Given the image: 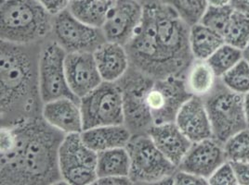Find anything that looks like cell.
Segmentation results:
<instances>
[{
	"label": "cell",
	"mask_w": 249,
	"mask_h": 185,
	"mask_svg": "<svg viewBox=\"0 0 249 185\" xmlns=\"http://www.w3.org/2000/svg\"><path fill=\"white\" fill-rule=\"evenodd\" d=\"M155 79L139 72L132 66L118 81L124 105V125L132 134H147L154 125L147 96Z\"/></svg>",
	"instance_id": "7"
},
{
	"label": "cell",
	"mask_w": 249,
	"mask_h": 185,
	"mask_svg": "<svg viewBox=\"0 0 249 185\" xmlns=\"http://www.w3.org/2000/svg\"><path fill=\"white\" fill-rule=\"evenodd\" d=\"M208 3L212 6H225L230 5V0H208Z\"/></svg>",
	"instance_id": "38"
},
{
	"label": "cell",
	"mask_w": 249,
	"mask_h": 185,
	"mask_svg": "<svg viewBox=\"0 0 249 185\" xmlns=\"http://www.w3.org/2000/svg\"><path fill=\"white\" fill-rule=\"evenodd\" d=\"M244 107H245V112L247 117V122L249 127V92L244 95Z\"/></svg>",
	"instance_id": "37"
},
{
	"label": "cell",
	"mask_w": 249,
	"mask_h": 185,
	"mask_svg": "<svg viewBox=\"0 0 249 185\" xmlns=\"http://www.w3.org/2000/svg\"><path fill=\"white\" fill-rule=\"evenodd\" d=\"M226 161L224 145L211 137L193 143L178 169L208 180Z\"/></svg>",
	"instance_id": "15"
},
{
	"label": "cell",
	"mask_w": 249,
	"mask_h": 185,
	"mask_svg": "<svg viewBox=\"0 0 249 185\" xmlns=\"http://www.w3.org/2000/svg\"><path fill=\"white\" fill-rule=\"evenodd\" d=\"M147 134L156 147L177 167H178L193 144L182 134L176 123L154 124Z\"/></svg>",
	"instance_id": "18"
},
{
	"label": "cell",
	"mask_w": 249,
	"mask_h": 185,
	"mask_svg": "<svg viewBox=\"0 0 249 185\" xmlns=\"http://www.w3.org/2000/svg\"><path fill=\"white\" fill-rule=\"evenodd\" d=\"M38 44L1 41V126L42 116Z\"/></svg>",
	"instance_id": "2"
},
{
	"label": "cell",
	"mask_w": 249,
	"mask_h": 185,
	"mask_svg": "<svg viewBox=\"0 0 249 185\" xmlns=\"http://www.w3.org/2000/svg\"><path fill=\"white\" fill-rule=\"evenodd\" d=\"M52 35L67 53L92 52L106 41L103 30L87 25L67 10L53 17Z\"/></svg>",
	"instance_id": "12"
},
{
	"label": "cell",
	"mask_w": 249,
	"mask_h": 185,
	"mask_svg": "<svg viewBox=\"0 0 249 185\" xmlns=\"http://www.w3.org/2000/svg\"><path fill=\"white\" fill-rule=\"evenodd\" d=\"M175 123L192 143L213 137L210 120L202 97L193 95L188 99L178 112Z\"/></svg>",
	"instance_id": "16"
},
{
	"label": "cell",
	"mask_w": 249,
	"mask_h": 185,
	"mask_svg": "<svg viewBox=\"0 0 249 185\" xmlns=\"http://www.w3.org/2000/svg\"><path fill=\"white\" fill-rule=\"evenodd\" d=\"M218 80L207 61L195 60L185 74V82L189 92L202 98L211 92Z\"/></svg>",
	"instance_id": "23"
},
{
	"label": "cell",
	"mask_w": 249,
	"mask_h": 185,
	"mask_svg": "<svg viewBox=\"0 0 249 185\" xmlns=\"http://www.w3.org/2000/svg\"><path fill=\"white\" fill-rule=\"evenodd\" d=\"M94 185H133L132 181L130 180L129 177L125 176H110V177H104V178H99L96 180Z\"/></svg>",
	"instance_id": "35"
},
{
	"label": "cell",
	"mask_w": 249,
	"mask_h": 185,
	"mask_svg": "<svg viewBox=\"0 0 249 185\" xmlns=\"http://www.w3.org/2000/svg\"><path fill=\"white\" fill-rule=\"evenodd\" d=\"M125 148L130 157L129 178L133 185H172L178 167L156 147L148 134H132Z\"/></svg>",
	"instance_id": "5"
},
{
	"label": "cell",
	"mask_w": 249,
	"mask_h": 185,
	"mask_svg": "<svg viewBox=\"0 0 249 185\" xmlns=\"http://www.w3.org/2000/svg\"><path fill=\"white\" fill-rule=\"evenodd\" d=\"M98 153L84 143L80 134H66L59 149L62 180L72 185H94Z\"/></svg>",
	"instance_id": "9"
},
{
	"label": "cell",
	"mask_w": 249,
	"mask_h": 185,
	"mask_svg": "<svg viewBox=\"0 0 249 185\" xmlns=\"http://www.w3.org/2000/svg\"><path fill=\"white\" fill-rule=\"evenodd\" d=\"M221 82L232 92L245 95L249 92V64L245 59L240 62L221 78Z\"/></svg>",
	"instance_id": "28"
},
{
	"label": "cell",
	"mask_w": 249,
	"mask_h": 185,
	"mask_svg": "<svg viewBox=\"0 0 249 185\" xmlns=\"http://www.w3.org/2000/svg\"><path fill=\"white\" fill-rule=\"evenodd\" d=\"M213 137L224 144L229 138L249 128L244 95L232 92L218 79L214 89L203 97Z\"/></svg>",
	"instance_id": "6"
},
{
	"label": "cell",
	"mask_w": 249,
	"mask_h": 185,
	"mask_svg": "<svg viewBox=\"0 0 249 185\" xmlns=\"http://www.w3.org/2000/svg\"><path fill=\"white\" fill-rule=\"evenodd\" d=\"M192 96L187 88L185 76L155 80L147 96L154 124L175 123L180 108Z\"/></svg>",
	"instance_id": "11"
},
{
	"label": "cell",
	"mask_w": 249,
	"mask_h": 185,
	"mask_svg": "<svg viewBox=\"0 0 249 185\" xmlns=\"http://www.w3.org/2000/svg\"><path fill=\"white\" fill-rule=\"evenodd\" d=\"M98 70L104 82H118L130 67L125 46L105 41L93 52Z\"/></svg>",
	"instance_id": "19"
},
{
	"label": "cell",
	"mask_w": 249,
	"mask_h": 185,
	"mask_svg": "<svg viewBox=\"0 0 249 185\" xmlns=\"http://www.w3.org/2000/svg\"><path fill=\"white\" fill-rule=\"evenodd\" d=\"M191 27L199 23L208 7V0H162Z\"/></svg>",
	"instance_id": "27"
},
{
	"label": "cell",
	"mask_w": 249,
	"mask_h": 185,
	"mask_svg": "<svg viewBox=\"0 0 249 185\" xmlns=\"http://www.w3.org/2000/svg\"><path fill=\"white\" fill-rule=\"evenodd\" d=\"M156 44L175 76H185L195 58L190 47V26L162 0H145Z\"/></svg>",
	"instance_id": "3"
},
{
	"label": "cell",
	"mask_w": 249,
	"mask_h": 185,
	"mask_svg": "<svg viewBox=\"0 0 249 185\" xmlns=\"http://www.w3.org/2000/svg\"><path fill=\"white\" fill-rule=\"evenodd\" d=\"M84 130L124 124L122 90L117 82H103L80 99Z\"/></svg>",
	"instance_id": "8"
},
{
	"label": "cell",
	"mask_w": 249,
	"mask_h": 185,
	"mask_svg": "<svg viewBox=\"0 0 249 185\" xmlns=\"http://www.w3.org/2000/svg\"><path fill=\"white\" fill-rule=\"evenodd\" d=\"M143 17V4L139 0H114L102 28L106 41L125 46L133 38Z\"/></svg>",
	"instance_id": "13"
},
{
	"label": "cell",
	"mask_w": 249,
	"mask_h": 185,
	"mask_svg": "<svg viewBox=\"0 0 249 185\" xmlns=\"http://www.w3.org/2000/svg\"><path fill=\"white\" fill-rule=\"evenodd\" d=\"M96 171L98 179L110 176L129 177L130 157L126 148L118 147L99 152Z\"/></svg>",
	"instance_id": "24"
},
{
	"label": "cell",
	"mask_w": 249,
	"mask_h": 185,
	"mask_svg": "<svg viewBox=\"0 0 249 185\" xmlns=\"http://www.w3.org/2000/svg\"><path fill=\"white\" fill-rule=\"evenodd\" d=\"M53 17L38 0H2L1 41L20 45L43 41L52 32Z\"/></svg>",
	"instance_id": "4"
},
{
	"label": "cell",
	"mask_w": 249,
	"mask_h": 185,
	"mask_svg": "<svg viewBox=\"0 0 249 185\" xmlns=\"http://www.w3.org/2000/svg\"><path fill=\"white\" fill-rule=\"evenodd\" d=\"M65 135L42 116L13 126H1V185L62 183L59 149Z\"/></svg>",
	"instance_id": "1"
},
{
	"label": "cell",
	"mask_w": 249,
	"mask_h": 185,
	"mask_svg": "<svg viewBox=\"0 0 249 185\" xmlns=\"http://www.w3.org/2000/svg\"><path fill=\"white\" fill-rule=\"evenodd\" d=\"M66 54L55 40L42 46L38 74L43 104L63 97L80 100L72 92L67 82L64 65Z\"/></svg>",
	"instance_id": "10"
},
{
	"label": "cell",
	"mask_w": 249,
	"mask_h": 185,
	"mask_svg": "<svg viewBox=\"0 0 249 185\" xmlns=\"http://www.w3.org/2000/svg\"><path fill=\"white\" fill-rule=\"evenodd\" d=\"M243 59L242 49L224 43L207 62L219 79Z\"/></svg>",
	"instance_id": "26"
},
{
	"label": "cell",
	"mask_w": 249,
	"mask_h": 185,
	"mask_svg": "<svg viewBox=\"0 0 249 185\" xmlns=\"http://www.w3.org/2000/svg\"><path fill=\"white\" fill-rule=\"evenodd\" d=\"M42 117L63 134H81L84 131L80 100L63 97L47 102L43 105Z\"/></svg>",
	"instance_id": "17"
},
{
	"label": "cell",
	"mask_w": 249,
	"mask_h": 185,
	"mask_svg": "<svg viewBox=\"0 0 249 185\" xmlns=\"http://www.w3.org/2000/svg\"><path fill=\"white\" fill-rule=\"evenodd\" d=\"M230 5L234 11L249 15V0H230Z\"/></svg>",
	"instance_id": "36"
},
{
	"label": "cell",
	"mask_w": 249,
	"mask_h": 185,
	"mask_svg": "<svg viewBox=\"0 0 249 185\" xmlns=\"http://www.w3.org/2000/svg\"><path fill=\"white\" fill-rule=\"evenodd\" d=\"M232 12L233 9L231 7V5H208V9L200 22L223 35V32L228 25Z\"/></svg>",
	"instance_id": "30"
},
{
	"label": "cell",
	"mask_w": 249,
	"mask_h": 185,
	"mask_svg": "<svg viewBox=\"0 0 249 185\" xmlns=\"http://www.w3.org/2000/svg\"><path fill=\"white\" fill-rule=\"evenodd\" d=\"M84 143L99 153L118 147H126L132 133L124 125H107L84 130L81 133Z\"/></svg>",
	"instance_id": "20"
},
{
	"label": "cell",
	"mask_w": 249,
	"mask_h": 185,
	"mask_svg": "<svg viewBox=\"0 0 249 185\" xmlns=\"http://www.w3.org/2000/svg\"><path fill=\"white\" fill-rule=\"evenodd\" d=\"M42 6L49 11L52 16L68 9L72 0H38Z\"/></svg>",
	"instance_id": "33"
},
{
	"label": "cell",
	"mask_w": 249,
	"mask_h": 185,
	"mask_svg": "<svg viewBox=\"0 0 249 185\" xmlns=\"http://www.w3.org/2000/svg\"><path fill=\"white\" fill-rule=\"evenodd\" d=\"M114 0H72L68 11L85 24L102 29Z\"/></svg>",
	"instance_id": "22"
},
{
	"label": "cell",
	"mask_w": 249,
	"mask_h": 185,
	"mask_svg": "<svg viewBox=\"0 0 249 185\" xmlns=\"http://www.w3.org/2000/svg\"><path fill=\"white\" fill-rule=\"evenodd\" d=\"M223 145L229 162H249V127L232 135Z\"/></svg>",
	"instance_id": "29"
},
{
	"label": "cell",
	"mask_w": 249,
	"mask_h": 185,
	"mask_svg": "<svg viewBox=\"0 0 249 185\" xmlns=\"http://www.w3.org/2000/svg\"><path fill=\"white\" fill-rule=\"evenodd\" d=\"M64 65L68 85L79 99L104 82L92 52L67 53Z\"/></svg>",
	"instance_id": "14"
},
{
	"label": "cell",
	"mask_w": 249,
	"mask_h": 185,
	"mask_svg": "<svg viewBox=\"0 0 249 185\" xmlns=\"http://www.w3.org/2000/svg\"><path fill=\"white\" fill-rule=\"evenodd\" d=\"M223 37L225 43L244 50L249 44V15L233 10Z\"/></svg>",
	"instance_id": "25"
},
{
	"label": "cell",
	"mask_w": 249,
	"mask_h": 185,
	"mask_svg": "<svg viewBox=\"0 0 249 185\" xmlns=\"http://www.w3.org/2000/svg\"><path fill=\"white\" fill-rule=\"evenodd\" d=\"M236 176L238 185H249V162H230Z\"/></svg>",
	"instance_id": "34"
},
{
	"label": "cell",
	"mask_w": 249,
	"mask_h": 185,
	"mask_svg": "<svg viewBox=\"0 0 249 185\" xmlns=\"http://www.w3.org/2000/svg\"><path fill=\"white\" fill-rule=\"evenodd\" d=\"M139 1H142V0H139Z\"/></svg>",
	"instance_id": "40"
},
{
	"label": "cell",
	"mask_w": 249,
	"mask_h": 185,
	"mask_svg": "<svg viewBox=\"0 0 249 185\" xmlns=\"http://www.w3.org/2000/svg\"><path fill=\"white\" fill-rule=\"evenodd\" d=\"M172 185H206L208 184V180L200 177L198 175L193 174L187 171H183L178 169L175 174L172 176Z\"/></svg>",
	"instance_id": "32"
},
{
	"label": "cell",
	"mask_w": 249,
	"mask_h": 185,
	"mask_svg": "<svg viewBox=\"0 0 249 185\" xmlns=\"http://www.w3.org/2000/svg\"><path fill=\"white\" fill-rule=\"evenodd\" d=\"M208 184L212 185H238L236 176L232 166L226 161L221 165L218 170L210 176Z\"/></svg>",
	"instance_id": "31"
},
{
	"label": "cell",
	"mask_w": 249,
	"mask_h": 185,
	"mask_svg": "<svg viewBox=\"0 0 249 185\" xmlns=\"http://www.w3.org/2000/svg\"><path fill=\"white\" fill-rule=\"evenodd\" d=\"M224 43L222 34L201 22L190 27V47L196 61H208Z\"/></svg>",
	"instance_id": "21"
},
{
	"label": "cell",
	"mask_w": 249,
	"mask_h": 185,
	"mask_svg": "<svg viewBox=\"0 0 249 185\" xmlns=\"http://www.w3.org/2000/svg\"><path fill=\"white\" fill-rule=\"evenodd\" d=\"M243 57L247 62H249V44L246 46V48L243 50Z\"/></svg>",
	"instance_id": "39"
}]
</instances>
